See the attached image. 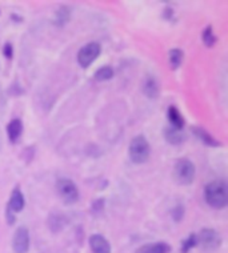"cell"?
I'll list each match as a JSON object with an SVG mask.
<instances>
[{"instance_id":"cell-1","label":"cell","mask_w":228,"mask_h":253,"mask_svg":"<svg viewBox=\"0 0 228 253\" xmlns=\"http://www.w3.org/2000/svg\"><path fill=\"white\" fill-rule=\"evenodd\" d=\"M204 200L214 210H223L228 205L227 184L222 180L211 181L204 187L203 191Z\"/></svg>"},{"instance_id":"cell-2","label":"cell","mask_w":228,"mask_h":253,"mask_svg":"<svg viewBox=\"0 0 228 253\" xmlns=\"http://www.w3.org/2000/svg\"><path fill=\"white\" fill-rule=\"evenodd\" d=\"M149 153H151L149 143L144 136L137 135L131 140L128 147V156L134 164H144L149 159Z\"/></svg>"},{"instance_id":"cell-3","label":"cell","mask_w":228,"mask_h":253,"mask_svg":"<svg viewBox=\"0 0 228 253\" xmlns=\"http://www.w3.org/2000/svg\"><path fill=\"white\" fill-rule=\"evenodd\" d=\"M196 173V168L193 166V163L188 159H179L174 166L172 176L176 183L180 185H189L193 183Z\"/></svg>"},{"instance_id":"cell-4","label":"cell","mask_w":228,"mask_h":253,"mask_svg":"<svg viewBox=\"0 0 228 253\" xmlns=\"http://www.w3.org/2000/svg\"><path fill=\"white\" fill-rule=\"evenodd\" d=\"M55 187H56L57 195L66 205H72L79 200V189L71 179L60 177V179H57Z\"/></svg>"},{"instance_id":"cell-5","label":"cell","mask_w":228,"mask_h":253,"mask_svg":"<svg viewBox=\"0 0 228 253\" xmlns=\"http://www.w3.org/2000/svg\"><path fill=\"white\" fill-rule=\"evenodd\" d=\"M100 52V44L96 43V42H91V43H87L86 45H83V47L79 49L78 56H76L79 66L82 67L83 70H87L88 67L91 66L93 61L99 57Z\"/></svg>"},{"instance_id":"cell-6","label":"cell","mask_w":228,"mask_h":253,"mask_svg":"<svg viewBox=\"0 0 228 253\" xmlns=\"http://www.w3.org/2000/svg\"><path fill=\"white\" fill-rule=\"evenodd\" d=\"M197 237V244H200L204 251H215L220 247L222 244V237L215 229H211V228H204L202 232L196 236Z\"/></svg>"},{"instance_id":"cell-7","label":"cell","mask_w":228,"mask_h":253,"mask_svg":"<svg viewBox=\"0 0 228 253\" xmlns=\"http://www.w3.org/2000/svg\"><path fill=\"white\" fill-rule=\"evenodd\" d=\"M12 249L15 253H28L30 251V232L26 227H19L12 239Z\"/></svg>"},{"instance_id":"cell-8","label":"cell","mask_w":228,"mask_h":253,"mask_svg":"<svg viewBox=\"0 0 228 253\" xmlns=\"http://www.w3.org/2000/svg\"><path fill=\"white\" fill-rule=\"evenodd\" d=\"M163 136L166 139L167 143H170L171 145H180L184 143L187 140V136L183 132V129H176L174 126H166L163 131Z\"/></svg>"},{"instance_id":"cell-9","label":"cell","mask_w":228,"mask_h":253,"mask_svg":"<svg viewBox=\"0 0 228 253\" xmlns=\"http://www.w3.org/2000/svg\"><path fill=\"white\" fill-rule=\"evenodd\" d=\"M23 122L20 119H12L7 126V135H8V140L12 144H16L20 137L23 135Z\"/></svg>"},{"instance_id":"cell-10","label":"cell","mask_w":228,"mask_h":253,"mask_svg":"<svg viewBox=\"0 0 228 253\" xmlns=\"http://www.w3.org/2000/svg\"><path fill=\"white\" fill-rule=\"evenodd\" d=\"M191 132L202 141L203 144L207 145V147H214L215 148V147H220L222 145L219 140H216L214 136L211 135L210 132H207L206 129H203L200 126H191Z\"/></svg>"},{"instance_id":"cell-11","label":"cell","mask_w":228,"mask_h":253,"mask_svg":"<svg viewBox=\"0 0 228 253\" xmlns=\"http://www.w3.org/2000/svg\"><path fill=\"white\" fill-rule=\"evenodd\" d=\"M24 205H26V199H24V195L19 189V188H15L11 193V197H9L8 207L9 210L12 211L13 213H19L24 210Z\"/></svg>"},{"instance_id":"cell-12","label":"cell","mask_w":228,"mask_h":253,"mask_svg":"<svg viewBox=\"0 0 228 253\" xmlns=\"http://www.w3.org/2000/svg\"><path fill=\"white\" fill-rule=\"evenodd\" d=\"M90 247L93 253H111V245L104 236L92 235L90 237Z\"/></svg>"},{"instance_id":"cell-13","label":"cell","mask_w":228,"mask_h":253,"mask_svg":"<svg viewBox=\"0 0 228 253\" xmlns=\"http://www.w3.org/2000/svg\"><path fill=\"white\" fill-rule=\"evenodd\" d=\"M167 118L168 122L171 124V126L176 128V129H183L185 126V119L183 118V115L180 114V111L176 108L175 105H170L167 109Z\"/></svg>"},{"instance_id":"cell-14","label":"cell","mask_w":228,"mask_h":253,"mask_svg":"<svg viewBox=\"0 0 228 253\" xmlns=\"http://www.w3.org/2000/svg\"><path fill=\"white\" fill-rule=\"evenodd\" d=\"M141 89H143V93L148 99H156L159 96V92H160V89H159V83L156 82V79L152 78V76H148L143 82V88Z\"/></svg>"},{"instance_id":"cell-15","label":"cell","mask_w":228,"mask_h":253,"mask_svg":"<svg viewBox=\"0 0 228 253\" xmlns=\"http://www.w3.org/2000/svg\"><path fill=\"white\" fill-rule=\"evenodd\" d=\"M170 252V245L166 243H155V244L143 245L136 251V253H168Z\"/></svg>"},{"instance_id":"cell-16","label":"cell","mask_w":228,"mask_h":253,"mask_svg":"<svg viewBox=\"0 0 228 253\" xmlns=\"http://www.w3.org/2000/svg\"><path fill=\"white\" fill-rule=\"evenodd\" d=\"M71 16V9L67 7V5H62L60 8L57 9L56 13H55V19H53V23L55 26L57 27H64L68 23Z\"/></svg>"},{"instance_id":"cell-17","label":"cell","mask_w":228,"mask_h":253,"mask_svg":"<svg viewBox=\"0 0 228 253\" xmlns=\"http://www.w3.org/2000/svg\"><path fill=\"white\" fill-rule=\"evenodd\" d=\"M184 53L180 48H172L168 52V61H170V66H171L172 71H176L182 66V61H183Z\"/></svg>"},{"instance_id":"cell-18","label":"cell","mask_w":228,"mask_h":253,"mask_svg":"<svg viewBox=\"0 0 228 253\" xmlns=\"http://www.w3.org/2000/svg\"><path fill=\"white\" fill-rule=\"evenodd\" d=\"M67 218L63 214H51L48 218V227L52 232H60L63 228L66 227Z\"/></svg>"},{"instance_id":"cell-19","label":"cell","mask_w":228,"mask_h":253,"mask_svg":"<svg viewBox=\"0 0 228 253\" xmlns=\"http://www.w3.org/2000/svg\"><path fill=\"white\" fill-rule=\"evenodd\" d=\"M114 68L110 66H104L99 68V70L95 72L93 75V79L96 80V82H107V80H111V79L114 78Z\"/></svg>"},{"instance_id":"cell-20","label":"cell","mask_w":228,"mask_h":253,"mask_svg":"<svg viewBox=\"0 0 228 253\" xmlns=\"http://www.w3.org/2000/svg\"><path fill=\"white\" fill-rule=\"evenodd\" d=\"M202 39L204 45L208 47V48H212V47L215 45L216 42H218V38H216L215 34H214L212 26H207L206 28H204V31H203L202 34Z\"/></svg>"},{"instance_id":"cell-21","label":"cell","mask_w":228,"mask_h":253,"mask_svg":"<svg viewBox=\"0 0 228 253\" xmlns=\"http://www.w3.org/2000/svg\"><path fill=\"white\" fill-rule=\"evenodd\" d=\"M197 245V237L196 235H189L188 239L184 240L182 243V253H187L189 249H192L193 247H196Z\"/></svg>"},{"instance_id":"cell-22","label":"cell","mask_w":228,"mask_h":253,"mask_svg":"<svg viewBox=\"0 0 228 253\" xmlns=\"http://www.w3.org/2000/svg\"><path fill=\"white\" fill-rule=\"evenodd\" d=\"M184 213H185V208L183 205H178L175 207L171 212V216L174 218V221H182L183 217H184Z\"/></svg>"},{"instance_id":"cell-23","label":"cell","mask_w":228,"mask_h":253,"mask_svg":"<svg viewBox=\"0 0 228 253\" xmlns=\"http://www.w3.org/2000/svg\"><path fill=\"white\" fill-rule=\"evenodd\" d=\"M103 210H104V199H97L96 201H93V204H92L93 213H101Z\"/></svg>"},{"instance_id":"cell-24","label":"cell","mask_w":228,"mask_h":253,"mask_svg":"<svg viewBox=\"0 0 228 253\" xmlns=\"http://www.w3.org/2000/svg\"><path fill=\"white\" fill-rule=\"evenodd\" d=\"M3 55H4L5 59L11 60L13 57V47L11 43H5L4 47H3Z\"/></svg>"},{"instance_id":"cell-25","label":"cell","mask_w":228,"mask_h":253,"mask_svg":"<svg viewBox=\"0 0 228 253\" xmlns=\"http://www.w3.org/2000/svg\"><path fill=\"white\" fill-rule=\"evenodd\" d=\"M5 216H7V220H8L9 225H12L15 221H16V217H15V213H13L12 211L9 210L8 207H7V212H5Z\"/></svg>"},{"instance_id":"cell-26","label":"cell","mask_w":228,"mask_h":253,"mask_svg":"<svg viewBox=\"0 0 228 253\" xmlns=\"http://www.w3.org/2000/svg\"><path fill=\"white\" fill-rule=\"evenodd\" d=\"M172 15H174L172 9L170 8V7H167L166 11H164V13H163V16H166V19H170V18H172Z\"/></svg>"}]
</instances>
